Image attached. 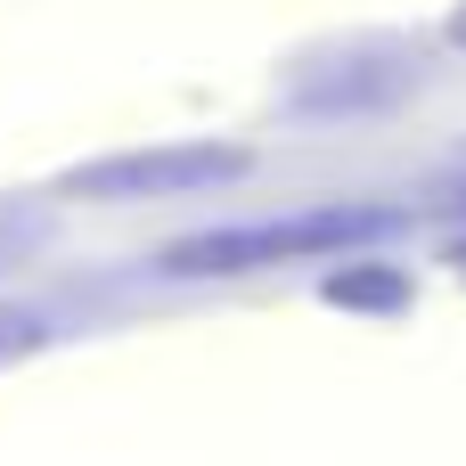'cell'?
I'll use <instances>...</instances> for the list:
<instances>
[{
  "mask_svg": "<svg viewBox=\"0 0 466 466\" xmlns=\"http://www.w3.org/2000/svg\"><path fill=\"white\" fill-rule=\"evenodd\" d=\"M401 213L385 205H303V213H270V221H221L197 238H172L156 254L164 279H246V270H279V262H328V254H360L393 229Z\"/></svg>",
  "mask_w": 466,
  "mask_h": 466,
  "instance_id": "1",
  "label": "cell"
},
{
  "mask_svg": "<svg viewBox=\"0 0 466 466\" xmlns=\"http://www.w3.org/2000/svg\"><path fill=\"white\" fill-rule=\"evenodd\" d=\"M410 90H418V49L401 33H344V41H319L311 57L287 66L279 106L311 115V123H352V115L401 106Z\"/></svg>",
  "mask_w": 466,
  "mask_h": 466,
  "instance_id": "2",
  "label": "cell"
},
{
  "mask_svg": "<svg viewBox=\"0 0 466 466\" xmlns=\"http://www.w3.org/2000/svg\"><path fill=\"white\" fill-rule=\"evenodd\" d=\"M254 156L229 139H164V147H123V156H90L74 172H57V197L74 205H156V197H205L246 180Z\"/></svg>",
  "mask_w": 466,
  "mask_h": 466,
  "instance_id": "3",
  "label": "cell"
},
{
  "mask_svg": "<svg viewBox=\"0 0 466 466\" xmlns=\"http://www.w3.org/2000/svg\"><path fill=\"white\" fill-rule=\"evenodd\" d=\"M41 344H49V319H41V311H25V303H0V369L33 360Z\"/></svg>",
  "mask_w": 466,
  "mask_h": 466,
  "instance_id": "4",
  "label": "cell"
},
{
  "mask_svg": "<svg viewBox=\"0 0 466 466\" xmlns=\"http://www.w3.org/2000/svg\"><path fill=\"white\" fill-rule=\"evenodd\" d=\"M410 287L393 279V287H377L369 270H344V279H328V303H401Z\"/></svg>",
  "mask_w": 466,
  "mask_h": 466,
  "instance_id": "5",
  "label": "cell"
},
{
  "mask_svg": "<svg viewBox=\"0 0 466 466\" xmlns=\"http://www.w3.org/2000/svg\"><path fill=\"white\" fill-rule=\"evenodd\" d=\"M25 246H41V213H0V270H8Z\"/></svg>",
  "mask_w": 466,
  "mask_h": 466,
  "instance_id": "6",
  "label": "cell"
},
{
  "mask_svg": "<svg viewBox=\"0 0 466 466\" xmlns=\"http://www.w3.org/2000/svg\"><path fill=\"white\" fill-rule=\"evenodd\" d=\"M451 270H459V279H466V238H459V246H451Z\"/></svg>",
  "mask_w": 466,
  "mask_h": 466,
  "instance_id": "7",
  "label": "cell"
},
{
  "mask_svg": "<svg viewBox=\"0 0 466 466\" xmlns=\"http://www.w3.org/2000/svg\"><path fill=\"white\" fill-rule=\"evenodd\" d=\"M451 33H459V41H466V16H459V25H451Z\"/></svg>",
  "mask_w": 466,
  "mask_h": 466,
  "instance_id": "8",
  "label": "cell"
}]
</instances>
